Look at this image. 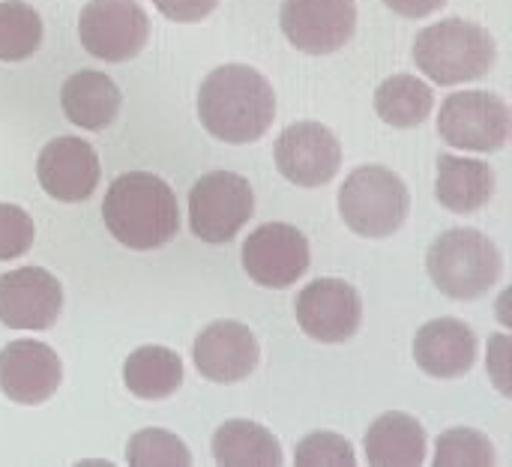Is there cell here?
Returning a JSON list of instances; mask_svg holds the SVG:
<instances>
[{"label": "cell", "instance_id": "1", "mask_svg": "<svg viewBox=\"0 0 512 467\" xmlns=\"http://www.w3.org/2000/svg\"><path fill=\"white\" fill-rule=\"evenodd\" d=\"M204 129L225 144H252L267 135L276 117L273 84L252 66H216L198 90Z\"/></svg>", "mask_w": 512, "mask_h": 467}, {"label": "cell", "instance_id": "2", "mask_svg": "<svg viewBox=\"0 0 512 467\" xmlns=\"http://www.w3.org/2000/svg\"><path fill=\"white\" fill-rule=\"evenodd\" d=\"M102 219L111 237L135 252L159 249L180 231L177 195L150 171L120 174L105 192Z\"/></svg>", "mask_w": 512, "mask_h": 467}, {"label": "cell", "instance_id": "3", "mask_svg": "<svg viewBox=\"0 0 512 467\" xmlns=\"http://www.w3.org/2000/svg\"><path fill=\"white\" fill-rule=\"evenodd\" d=\"M495 39L486 27L465 18H444L414 39V63L435 84H465L495 66Z\"/></svg>", "mask_w": 512, "mask_h": 467}, {"label": "cell", "instance_id": "4", "mask_svg": "<svg viewBox=\"0 0 512 467\" xmlns=\"http://www.w3.org/2000/svg\"><path fill=\"white\" fill-rule=\"evenodd\" d=\"M501 267L498 246L474 228H453L441 234L426 255V270L435 288L453 300L483 297L498 282Z\"/></svg>", "mask_w": 512, "mask_h": 467}, {"label": "cell", "instance_id": "5", "mask_svg": "<svg viewBox=\"0 0 512 467\" xmlns=\"http://www.w3.org/2000/svg\"><path fill=\"white\" fill-rule=\"evenodd\" d=\"M411 210L408 186L384 165H363L339 189V213L345 225L360 237L396 234Z\"/></svg>", "mask_w": 512, "mask_h": 467}, {"label": "cell", "instance_id": "6", "mask_svg": "<svg viewBox=\"0 0 512 467\" xmlns=\"http://www.w3.org/2000/svg\"><path fill=\"white\" fill-rule=\"evenodd\" d=\"M252 213V186L234 171H210L189 192V225L204 243H231Z\"/></svg>", "mask_w": 512, "mask_h": 467}, {"label": "cell", "instance_id": "7", "mask_svg": "<svg viewBox=\"0 0 512 467\" xmlns=\"http://www.w3.org/2000/svg\"><path fill=\"white\" fill-rule=\"evenodd\" d=\"M438 132L456 150L495 153L510 138V108L498 93L462 90L444 99Z\"/></svg>", "mask_w": 512, "mask_h": 467}, {"label": "cell", "instance_id": "8", "mask_svg": "<svg viewBox=\"0 0 512 467\" xmlns=\"http://www.w3.org/2000/svg\"><path fill=\"white\" fill-rule=\"evenodd\" d=\"M81 45L105 63L138 57L150 39V18L138 0H90L78 18Z\"/></svg>", "mask_w": 512, "mask_h": 467}, {"label": "cell", "instance_id": "9", "mask_svg": "<svg viewBox=\"0 0 512 467\" xmlns=\"http://www.w3.org/2000/svg\"><path fill=\"white\" fill-rule=\"evenodd\" d=\"M309 240L300 228L285 222L261 225L243 243V270L261 288H291L309 270Z\"/></svg>", "mask_w": 512, "mask_h": 467}, {"label": "cell", "instance_id": "10", "mask_svg": "<svg viewBox=\"0 0 512 467\" xmlns=\"http://www.w3.org/2000/svg\"><path fill=\"white\" fill-rule=\"evenodd\" d=\"M285 39L306 54H333L357 30L354 0H285L279 15Z\"/></svg>", "mask_w": 512, "mask_h": 467}, {"label": "cell", "instance_id": "11", "mask_svg": "<svg viewBox=\"0 0 512 467\" xmlns=\"http://www.w3.org/2000/svg\"><path fill=\"white\" fill-rule=\"evenodd\" d=\"M276 168L294 186H324L342 168V144L339 138L315 120L291 123L276 141Z\"/></svg>", "mask_w": 512, "mask_h": 467}, {"label": "cell", "instance_id": "12", "mask_svg": "<svg viewBox=\"0 0 512 467\" xmlns=\"http://www.w3.org/2000/svg\"><path fill=\"white\" fill-rule=\"evenodd\" d=\"M300 330L324 345L348 342L363 321V300L345 279H315L297 297Z\"/></svg>", "mask_w": 512, "mask_h": 467}, {"label": "cell", "instance_id": "13", "mask_svg": "<svg viewBox=\"0 0 512 467\" xmlns=\"http://www.w3.org/2000/svg\"><path fill=\"white\" fill-rule=\"evenodd\" d=\"M36 177L39 186L54 201L81 204L96 192L102 168H99V156L87 141L75 135H63L42 147L36 159Z\"/></svg>", "mask_w": 512, "mask_h": 467}, {"label": "cell", "instance_id": "14", "mask_svg": "<svg viewBox=\"0 0 512 467\" xmlns=\"http://www.w3.org/2000/svg\"><path fill=\"white\" fill-rule=\"evenodd\" d=\"M63 309L60 282L42 267L0 276V321L12 330H48Z\"/></svg>", "mask_w": 512, "mask_h": 467}, {"label": "cell", "instance_id": "15", "mask_svg": "<svg viewBox=\"0 0 512 467\" xmlns=\"http://www.w3.org/2000/svg\"><path fill=\"white\" fill-rule=\"evenodd\" d=\"M195 369L213 384H237L246 381L258 366V339L240 321H213L192 348Z\"/></svg>", "mask_w": 512, "mask_h": 467}, {"label": "cell", "instance_id": "16", "mask_svg": "<svg viewBox=\"0 0 512 467\" xmlns=\"http://www.w3.org/2000/svg\"><path fill=\"white\" fill-rule=\"evenodd\" d=\"M60 381L63 369L48 345L18 339L0 351V390L6 399L18 405H42L57 393Z\"/></svg>", "mask_w": 512, "mask_h": 467}, {"label": "cell", "instance_id": "17", "mask_svg": "<svg viewBox=\"0 0 512 467\" xmlns=\"http://www.w3.org/2000/svg\"><path fill=\"white\" fill-rule=\"evenodd\" d=\"M414 360L432 378H462L477 360V336L465 321H429L414 339Z\"/></svg>", "mask_w": 512, "mask_h": 467}, {"label": "cell", "instance_id": "18", "mask_svg": "<svg viewBox=\"0 0 512 467\" xmlns=\"http://www.w3.org/2000/svg\"><path fill=\"white\" fill-rule=\"evenodd\" d=\"M60 105L72 126L99 132L114 123V117L120 114L123 96L105 72L81 69L63 81Z\"/></svg>", "mask_w": 512, "mask_h": 467}, {"label": "cell", "instance_id": "19", "mask_svg": "<svg viewBox=\"0 0 512 467\" xmlns=\"http://www.w3.org/2000/svg\"><path fill=\"white\" fill-rule=\"evenodd\" d=\"M438 201L453 213H477L495 195V171L483 159H465L444 153L438 159Z\"/></svg>", "mask_w": 512, "mask_h": 467}, {"label": "cell", "instance_id": "20", "mask_svg": "<svg viewBox=\"0 0 512 467\" xmlns=\"http://www.w3.org/2000/svg\"><path fill=\"white\" fill-rule=\"evenodd\" d=\"M366 459L369 465H423L426 459V432L417 417L384 414L366 432Z\"/></svg>", "mask_w": 512, "mask_h": 467}, {"label": "cell", "instance_id": "21", "mask_svg": "<svg viewBox=\"0 0 512 467\" xmlns=\"http://www.w3.org/2000/svg\"><path fill=\"white\" fill-rule=\"evenodd\" d=\"M123 381L138 399H168L183 384V363L174 351L159 345H144L129 354L123 366Z\"/></svg>", "mask_w": 512, "mask_h": 467}, {"label": "cell", "instance_id": "22", "mask_svg": "<svg viewBox=\"0 0 512 467\" xmlns=\"http://www.w3.org/2000/svg\"><path fill=\"white\" fill-rule=\"evenodd\" d=\"M213 459L219 465H282V447L264 426L231 420L213 435Z\"/></svg>", "mask_w": 512, "mask_h": 467}, {"label": "cell", "instance_id": "23", "mask_svg": "<svg viewBox=\"0 0 512 467\" xmlns=\"http://www.w3.org/2000/svg\"><path fill=\"white\" fill-rule=\"evenodd\" d=\"M435 105V93L426 81L414 75H393L375 90V111L393 129L420 126Z\"/></svg>", "mask_w": 512, "mask_h": 467}, {"label": "cell", "instance_id": "24", "mask_svg": "<svg viewBox=\"0 0 512 467\" xmlns=\"http://www.w3.org/2000/svg\"><path fill=\"white\" fill-rule=\"evenodd\" d=\"M42 45V18L24 0L0 3V60L18 63L36 54Z\"/></svg>", "mask_w": 512, "mask_h": 467}, {"label": "cell", "instance_id": "25", "mask_svg": "<svg viewBox=\"0 0 512 467\" xmlns=\"http://www.w3.org/2000/svg\"><path fill=\"white\" fill-rule=\"evenodd\" d=\"M129 465H192L186 444L165 429H144L126 447Z\"/></svg>", "mask_w": 512, "mask_h": 467}, {"label": "cell", "instance_id": "26", "mask_svg": "<svg viewBox=\"0 0 512 467\" xmlns=\"http://www.w3.org/2000/svg\"><path fill=\"white\" fill-rule=\"evenodd\" d=\"M438 465H495V447L477 429H450L438 438Z\"/></svg>", "mask_w": 512, "mask_h": 467}, {"label": "cell", "instance_id": "27", "mask_svg": "<svg viewBox=\"0 0 512 467\" xmlns=\"http://www.w3.org/2000/svg\"><path fill=\"white\" fill-rule=\"evenodd\" d=\"M294 459L297 465H357L351 444L333 432H315L303 438Z\"/></svg>", "mask_w": 512, "mask_h": 467}, {"label": "cell", "instance_id": "28", "mask_svg": "<svg viewBox=\"0 0 512 467\" xmlns=\"http://www.w3.org/2000/svg\"><path fill=\"white\" fill-rule=\"evenodd\" d=\"M33 237V219L15 204H0V261L24 255L33 246Z\"/></svg>", "mask_w": 512, "mask_h": 467}, {"label": "cell", "instance_id": "29", "mask_svg": "<svg viewBox=\"0 0 512 467\" xmlns=\"http://www.w3.org/2000/svg\"><path fill=\"white\" fill-rule=\"evenodd\" d=\"M153 3L168 21L177 24H195L219 6V0H153Z\"/></svg>", "mask_w": 512, "mask_h": 467}, {"label": "cell", "instance_id": "30", "mask_svg": "<svg viewBox=\"0 0 512 467\" xmlns=\"http://www.w3.org/2000/svg\"><path fill=\"white\" fill-rule=\"evenodd\" d=\"M384 3L405 18H426L432 12H438L447 0H384Z\"/></svg>", "mask_w": 512, "mask_h": 467}]
</instances>
